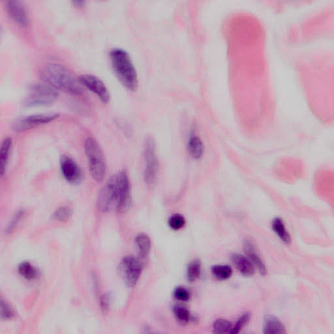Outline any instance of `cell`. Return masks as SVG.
<instances>
[{"mask_svg":"<svg viewBox=\"0 0 334 334\" xmlns=\"http://www.w3.org/2000/svg\"><path fill=\"white\" fill-rule=\"evenodd\" d=\"M120 269L121 275L126 284L130 286H134L138 282L142 272V261L133 256H128L121 262Z\"/></svg>","mask_w":334,"mask_h":334,"instance_id":"8","label":"cell"},{"mask_svg":"<svg viewBox=\"0 0 334 334\" xmlns=\"http://www.w3.org/2000/svg\"><path fill=\"white\" fill-rule=\"evenodd\" d=\"M174 296L177 300L182 301V302H186L190 298L189 291L186 288L182 287V286L176 288L175 292H174Z\"/></svg>","mask_w":334,"mask_h":334,"instance_id":"29","label":"cell"},{"mask_svg":"<svg viewBox=\"0 0 334 334\" xmlns=\"http://www.w3.org/2000/svg\"><path fill=\"white\" fill-rule=\"evenodd\" d=\"M233 325L227 320L219 319L213 324V333L215 334H230Z\"/></svg>","mask_w":334,"mask_h":334,"instance_id":"21","label":"cell"},{"mask_svg":"<svg viewBox=\"0 0 334 334\" xmlns=\"http://www.w3.org/2000/svg\"><path fill=\"white\" fill-rule=\"evenodd\" d=\"M72 210L70 207L62 206L59 207L52 214V218L59 222H65L71 218Z\"/></svg>","mask_w":334,"mask_h":334,"instance_id":"22","label":"cell"},{"mask_svg":"<svg viewBox=\"0 0 334 334\" xmlns=\"http://www.w3.org/2000/svg\"><path fill=\"white\" fill-rule=\"evenodd\" d=\"M18 272L20 275L28 280L36 279L39 274L38 269L30 262L27 261L22 262L18 266Z\"/></svg>","mask_w":334,"mask_h":334,"instance_id":"19","label":"cell"},{"mask_svg":"<svg viewBox=\"0 0 334 334\" xmlns=\"http://www.w3.org/2000/svg\"><path fill=\"white\" fill-rule=\"evenodd\" d=\"M85 150L92 178L102 182L106 175V163L101 145L93 137H88L85 142Z\"/></svg>","mask_w":334,"mask_h":334,"instance_id":"4","label":"cell"},{"mask_svg":"<svg viewBox=\"0 0 334 334\" xmlns=\"http://www.w3.org/2000/svg\"><path fill=\"white\" fill-rule=\"evenodd\" d=\"M250 318H251V316H250L249 313H246L241 315L239 319L238 320L237 323H236L234 327L233 326L230 334H235L239 333L241 330L249 323Z\"/></svg>","mask_w":334,"mask_h":334,"instance_id":"27","label":"cell"},{"mask_svg":"<svg viewBox=\"0 0 334 334\" xmlns=\"http://www.w3.org/2000/svg\"><path fill=\"white\" fill-rule=\"evenodd\" d=\"M144 179L147 185L152 186L156 182L159 172V161L155 150L154 141L147 137L144 145Z\"/></svg>","mask_w":334,"mask_h":334,"instance_id":"6","label":"cell"},{"mask_svg":"<svg viewBox=\"0 0 334 334\" xmlns=\"http://www.w3.org/2000/svg\"><path fill=\"white\" fill-rule=\"evenodd\" d=\"M186 219L179 214L172 215L168 221L169 227L174 231H179L186 225Z\"/></svg>","mask_w":334,"mask_h":334,"instance_id":"26","label":"cell"},{"mask_svg":"<svg viewBox=\"0 0 334 334\" xmlns=\"http://www.w3.org/2000/svg\"><path fill=\"white\" fill-rule=\"evenodd\" d=\"M272 229L279 238L286 244L290 243V235L286 230L284 221L281 218H276L272 222Z\"/></svg>","mask_w":334,"mask_h":334,"instance_id":"18","label":"cell"},{"mask_svg":"<svg viewBox=\"0 0 334 334\" xmlns=\"http://www.w3.org/2000/svg\"><path fill=\"white\" fill-rule=\"evenodd\" d=\"M40 77L46 85L73 95L83 93L81 85L64 66L58 63H49L40 71Z\"/></svg>","mask_w":334,"mask_h":334,"instance_id":"2","label":"cell"},{"mask_svg":"<svg viewBox=\"0 0 334 334\" xmlns=\"http://www.w3.org/2000/svg\"><path fill=\"white\" fill-rule=\"evenodd\" d=\"M5 8L8 15L16 24L24 28L29 26V15L23 2L18 0H9L5 2Z\"/></svg>","mask_w":334,"mask_h":334,"instance_id":"11","label":"cell"},{"mask_svg":"<svg viewBox=\"0 0 334 334\" xmlns=\"http://www.w3.org/2000/svg\"><path fill=\"white\" fill-rule=\"evenodd\" d=\"M58 113H44L21 117L16 119L13 124V129L16 132H22L36 127L48 124L58 118Z\"/></svg>","mask_w":334,"mask_h":334,"instance_id":"7","label":"cell"},{"mask_svg":"<svg viewBox=\"0 0 334 334\" xmlns=\"http://www.w3.org/2000/svg\"><path fill=\"white\" fill-rule=\"evenodd\" d=\"M243 249H244L245 253L247 255V257L253 264V266L257 267L260 274H262V276L266 275L267 273V269H266L265 264H264L263 260L262 259L259 252L257 251L253 243L251 241H245L244 245H243Z\"/></svg>","mask_w":334,"mask_h":334,"instance_id":"12","label":"cell"},{"mask_svg":"<svg viewBox=\"0 0 334 334\" xmlns=\"http://www.w3.org/2000/svg\"><path fill=\"white\" fill-rule=\"evenodd\" d=\"M263 333L268 334H286V327L277 317L268 315L264 319Z\"/></svg>","mask_w":334,"mask_h":334,"instance_id":"14","label":"cell"},{"mask_svg":"<svg viewBox=\"0 0 334 334\" xmlns=\"http://www.w3.org/2000/svg\"><path fill=\"white\" fill-rule=\"evenodd\" d=\"M212 273L219 280H226L232 276L233 270L228 265H216L212 268Z\"/></svg>","mask_w":334,"mask_h":334,"instance_id":"20","label":"cell"},{"mask_svg":"<svg viewBox=\"0 0 334 334\" xmlns=\"http://www.w3.org/2000/svg\"><path fill=\"white\" fill-rule=\"evenodd\" d=\"M109 297L107 295H103L102 296L101 301V304L102 310L106 311L108 309V305H109Z\"/></svg>","mask_w":334,"mask_h":334,"instance_id":"30","label":"cell"},{"mask_svg":"<svg viewBox=\"0 0 334 334\" xmlns=\"http://www.w3.org/2000/svg\"><path fill=\"white\" fill-rule=\"evenodd\" d=\"M59 165L61 175L67 182L75 184L81 181L83 172L79 164L72 157L67 155H62Z\"/></svg>","mask_w":334,"mask_h":334,"instance_id":"10","label":"cell"},{"mask_svg":"<svg viewBox=\"0 0 334 334\" xmlns=\"http://www.w3.org/2000/svg\"><path fill=\"white\" fill-rule=\"evenodd\" d=\"M233 263L241 274L245 276H251L255 272L253 264L244 255L234 254L231 257Z\"/></svg>","mask_w":334,"mask_h":334,"instance_id":"13","label":"cell"},{"mask_svg":"<svg viewBox=\"0 0 334 334\" xmlns=\"http://www.w3.org/2000/svg\"><path fill=\"white\" fill-rule=\"evenodd\" d=\"M188 149L190 154L194 159H199L204 153V144L201 139L197 135H193L190 137L188 143Z\"/></svg>","mask_w":334,"mask_h":334,"instance_id":"17","label":"cell"},{"mask_svg":"<svg viewBox=\"0 0 334 334\" xmlns=\"http://www.w3.org/2000/svg\"><path fill=\"white\" fill-rule=\"evenodd\" d=\"M201 273V264L198 261L191 262L188 267V280L191 282H194L199 278Z\"/></svg>","mask_w":334,"mask_h":334,"instance_id":"23","label":"cell"},{"mask_svg":"<svg viewBox=\"0 0 334 334\" xmlns=\"http://www.w3.org/2000/svg\"><path fill=\"white\" fill-rule=\"evenodd\" d=\"M73 3L77 4L76 5L82 6L85 4V1H74Z\"/></svg>","mask_w":334,"mask_h":334,"instance_id":"31","label":"cell"},{"mask_svg":"<svg viewBox=\"0 0 334 334\" xmlns=\"http://www.w3.org/2000/svg\"><path fill=\"white\" fill-rule=\"evenodd\" d=\"M110 59L119 81L127 89L135 91L139 85L138 75L130 54L124 49L113 48L110 51Z\"/></svg>","mask_w":334,"mask_h":334,"instance_id":"3","label":"cell"},{"mask_svg":"<svg viewBox=\"0 0 334 334\" xmlns=\"http://www.w3.org/2000/svg\"><path fill=\"white\" fill-rule=\"evenodd\" d=\"M14 311L11 306L7 304L3 299L1 300V318L3 320H7L13 318Z\"/></svg>","mask_w":334,"mask_h":334,"instance_id":"28","label":"cell"},{"mask_svg":"<svg viewBox=\"0 0 334 334\" xmlns=\"http://www.w3.org/2000/svg\"><path fill=\"white\" fill-rule=\"evenodd\" d=\"M13 140L11 137H6L2 141L0 148V163H1V175L3 176L7 169L9 161L10 153H11Z\"/></svg>","mask_w":334,"mask_h":334,"instance_id":"15","label":"cell"},{"mask_svg":"<svg viewBox=\"0 0 334 334\" xmlns=\"http://www.w3.org/2000/svg\"><path fill=\"white\" fill-rule=\"evenodd\" d=\"M58 95V91L54 88L46 84H38L28 90L23 105L27 108L50 105L56 101Z\"/></svg>","mask_w":334,"mask_h":334,"instance_id":"5","label":"cell"},{"mask_svg":"<svg viewBox=\"0 0 334 334\" xmlns=\"http://www.w3.org/2000/svg\"><path fill=\"white\" fill-rule=\"evenodd\" d=\"M174 313H175L176 319L179 323L182 324L189 323L191 314L190 311L186 307L182 306V305H177L174 309Z\"/></svg>","mask_w":334,"mask_h":334,"instance_id":"25","label":"cell"},{"mask_svg":"<svg viewBox=\"0 0 334 334\" xmlns=\"http://www.w3.org/2000/svg\"><path fill=\"white\" fill-rule=\"evenodd\" d=\"M135 244L141 259H146L151 250V240L148 236L144 233L140 234L135 239Z\"/></svg>","mask_w":334,"mask_h":334,"instance_id":"16","label":"cell"},{"mask_svg":"<svg viewBox=\"0 0 334 334\" xmlns=\"http://www.w3.org/2000/svg\"><path fill=\"white\" fill-rule=\"evenodd\" d=\"M24 215H25V210L23 209H20L16 211L14 216L12 217L11 220H10L9 224L6 227L5 233L7 235L11 234L15 231L16 227L19 224L20 221L23 219Z\"/></svg>","mask_w":334,"mask_h":334,"instance_id":"24","label":"cell"},{"mask_svg":"<svg viewBox=\"0 0 334 334\" xmlns=\"http://www.w3.org/2000/svg\"><path fill=\"white\" fill-rule=\"evenodd\" d=\"M131 204L130 178L126 170L112 176L99 192L97 207L102 212L116 210L124 212Z\"/></svg>","mask_w":334,"mask_h":334,"instance_id":"1","label":"cell"},{"mask_svg":"<svg viewBox=\"0 0 334 334\" xmlns=\"http://www.w3.org/2000/svg\"><path fill=\"white\" fill-rule=\"evenodd\" d=\"M81 85L95 94L103 103H108L110 96L108 88L99 78L92 75H82L79 77Z\"/></svg>","mask_w":334,"mask_h":334,"instance_id":"9","label":"cell"}]
</instances>
